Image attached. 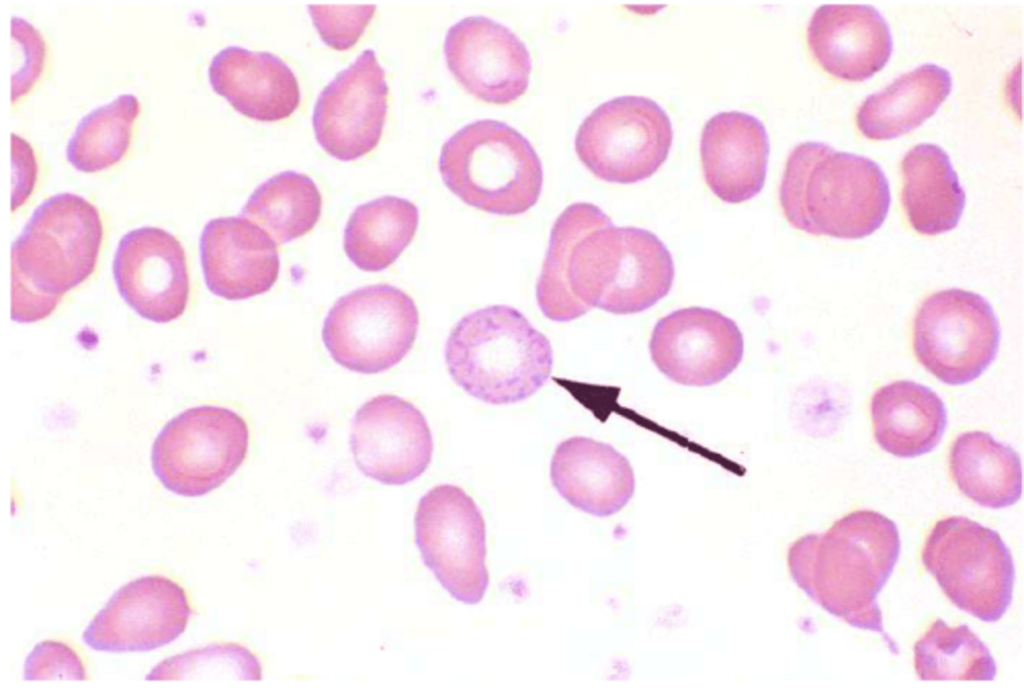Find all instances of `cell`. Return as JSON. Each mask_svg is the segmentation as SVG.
Returning <instances> with one entry per match:
<instances>
[{
    "instance_id": "obj_7",
    "label": "cell",
    "mask_w": 1024,
    "mask_h": 699,
    "mask_svg": "<svg viewBox=\"0 0 1024 699\" xmlns=\"http://www.w3.org/2000/svg\"><path fill=\"white\" fill-rule=\"evenodd\" d=\"M925 569L959 609L999 621L1013 597L1015 565L1000 534L964 516L935 523L921 552Z\"/></svg>"
},
{
    "instance_id": "obj_1",
    "label": "cell",
    "mask_w": 1024,
    "mask_h": 699,
    "mask_svg": "<svg viewBox=\"0 0 1024 699\" xmlns=\"http://www.w3.org/2000/svg\"><path fill=\"white\" fill-rule=\"evenodd\" d=\"M674 262L652 232L617 227L598 206L577 202L557 217L536 285L541 312L569 322L592 308L627 315L671 290Z\"/></svg>"
},
{
    "instance_id": "obj_2",
    "label": "cell",
    "mask_w": 1024,
    "mask_h": 699,
    "mask_svg": "<svg viewBox=\"0 0 1024 699\" xmlns=\"http://www.w3.org/2000/svg\"><path fill=\"white\" fill-rule=\"evenodd\" d=\"M900 549L894 521L874 510H855L823 533L798 538L788 550L787 564L795 584L812 601L854 628L883 635L894 652L877 598Z\"/></svg>"
},
{
    "instance_id": "obj_20",
    "label": "cell",
    "mask_w": 1024,
    "mask_h": 699,
    "mask_svg": "<svg viewBox=\"0 0 1024 699\" xmlns=\"http://www.w3.org/2000/svg\"><path fill=\"white\" fill-rule=\"evenodd\" d=\"M806 40L817 63L830 75L864 81L888 62L890 28L880 12L863 4H824L810 18Z\"/></svg>"
},
{
    "instance_id": "obj_25",
    "label": "cell",
    "mask_w": 1024,
    "mask_h": 699,
    "mask_svg": "<svg viewBox=\"0 0 1024 699\" xmlns=\"http://www.w3.org/2000/svg\"><path fill=\"white\" fill-rule=\"evenodd\" d=\"M901 202L912 228L935 236L953 230L966 202L949 155L938 145H915L901 161Z\"/></svg>"
},
{
    "instance_id": "obj_17",
    "label": "cell",
    "mask_w": 1024,
    "mask_h": 699,
    "mask_svg": "<svg viewBox=\"0 0 1024 699\" xmlns=\"http://www.w3.org/2000/svg\"><path fill=\"white\" fill-rule=\"evenodd\" d=\"M112 273L120 296L140 317L164 324L186 310V254L172 233L154 226L128 231L118 243Z\"/></svg>"
},
{
    "instance_id": "obj_31",
    "label": "cell",
    "mask_w": 1024,
    "mask_h": 699,
    "mask_svg": "<svg viewBox=\"0 0 1024 699\" xmlns=\"http://www.w3.org/2000/svg\"><path fill=\"white\" fill-rule=\"evenodd\" d=\"M140 112L139 99L127 93L93 109L70 137L67 161L84 173L99 172L118 163L130 146L133 124Z\"/></svg>"
},
{
    "instance_id": "obj_26",
    "label": "cell",
    "mask_w": 1024,
    "mask_h": 699,
    "mask_svg": "<svg viewBox=\"0 0 1024 699\" xmlns=\"http://www.w3.org/2000/svg\"><path fill=\"white\" fill-rule=\"evenodd\" d=\"M951 89L952 76L947 69L923 64L868 96L856 115L858 129L872 140L904 135L931 117Z\"/></svg>"
},
{
    "instance_id": "obj_3",
    "label": "cell",
    "mask_w": 1024,
    "mask_h": 699,
    "mask_svg": "<svg viewBox=\"0 0 1024 699\" xmlns=\"http://www.w3.org/2000/svg\"><path fill=\"white\" fill-rule=\"evenodd\" d=\"M779 201L786 220L800 231L861 239L884 223L891 193L875 161L807 141L787 158Z\"/></svg>"
},
{
    "instance_id": "obj_35",
    "label": "cell",
    "mask_w": 1024,
    "mask_h": 699,
    "mask_svg": "<svg viewBox=\"0 0 1024 699\" xmlns=\"http://www.w3.org/2000/svg\"><path fill=\"white\" fill-rule=\"evenodd\" d=\"M23 679L85 680L86 673L80 657L71 647L60 641L46 640L36 644L27 656Z\"/></svg>"
},
{
    "instance_id": "obj_12",
    "label": "cell",
    "mask_w": 1024,
    "mask_h": 699,
    "mask_svg": "<svg viewBox=\"0 0 1024 699\" xmlns=\"http://www.w3.org/2000/svg\"><path fill=\"white\" fill-rule=\"evenodd\" d=\"M414 525L422 560L443 588L462 603L478 604L489 576L485 521L472 497L456 485L435 486L421 497Z\"/></svg>"
},
{
    "instance_id": "obj_19",
    "label": "cell",
    "mask_w": 1024,
    "mask_h": 699,
    "mask_svg": "<svg viewBox=\"0 0 1024 699\" xmlns=\"http://www.w3.org/2000/svg\"><path fill=\"white\" fill-rule=\"evenodd\" d=\"M199 252L208 290L226 300L264 294L279 276L277 244L240 215L209 220L200 236Z\"/></svg>"
},
{
    "instance_id": "obj_11",
    "label": "cell",
    "mask_w": 1024,
    "mask_h": 699,
    "mask_svg": "<svg viewBox=\"0 0 1024 699\" xmlns=\"http://www.w3.org/2000/svg\"><path fill=\"white\" fill-rule=\"evenodd\" d=\"M1000 337L999 321L990 303L964 289L932 293L914 318L913 349L918 362L951 386L980 377L995 360Z\"/></svg>"
},
{
    "instance_id": "obj_14",
    "label": "cell",
    "mask_w": 1024,
    "mask_h": 699,
    "mask_svg": "<svg viewBox=\"0 0 1024 699\" xmlns=\"http://www.w3.org/2000/svg\"><path fill=\"white\" fill-rule=\"evenodd\" d=\"M387 97L385 71L375 51L366 49L316 100L312 124L322 149L344 162L372 151L383 132Z\"/></svg>"
},
{
    "instance_id": "obj_32",
    "label": "cell",
    "mask_w": 1024,
    "mask_h": 699,
    "mask_svg": "<svg viewBox=\"0 0 1024 699\" xmlns=\"http://www.w3.org/2000/svg\"><path fill=\"white\" fill-rule=\"evenodd\" d=\"M207 677L261 680V665L258 659L242 646L233 643L217 644L188 650L164 659L146 675V680Z\"/></svg>"
},
{
    "instance_id": "obj_28",
    "label": "cell",
    "mask_w": 1024,
    "mask_h": 699,
    "mask_svg": "<svg viewBox=\"0 0 1024 699\" xmlns=\"http://www.w3.org/2000/svg\"><path fill=\"white\" fill-rule=\"evenodd\" d=\"M418 223L417 206L405 198L387 195L371 200L350 215L344 229V251L360 270L383 271L411 243Z\"/></svg>"
},
{
    "instance_id": "obj_15",
    "label": "cell",
    "mask_w": 1024,
    "mask_h": 699,
    "mask_svg": "<svg viewBox=\"0 0 1024 699\" xmlns=\"http://www.w3.org/2000/svg\"><path fill=\"white\" fill-rule=\"evenodd\" d=\"M350 448L362 474L385 485H404L430 465L433 439L417 407L396 395L382 394L356 411Z\"/></svg>"
},
{
    "instance_id": "obj_18",
    "label": "cell",
    "mask_w": 1024,
    "mask_h": 699,
    "mask_svg": "<svg viewBox=\"0 0 1024 699\" xmlns=\"http://www.w3.org/2000/svg\"><path fill=\"white\" fill-rule=\"evenodd\" d=\"M444 56L456 80L484 102L509 104L528 88L532 60L527 47L491 18L468 16L452 25Z\"/></svg>"
},
{
    "instance_id": "obj_8",
    "label": "cell",
    "mask_w": 1024,
    "mask_h": 699,
    "mask_svg": "<svg viewBox=\"0 0 1024 699\" xmlns=\"http://www.w3.org/2000/svg\"><path fill=\"white\" fill-rule=\"evenodd\" d=\"M248 447V425L235 411L213 405L193 407L171 419L156 437L152 469L170 492L199 497L237 471Z\"/></svg>"
},
{
    "instance_id": "obj_5",
    "label": "cell",
    "mask_w": 1024,
    "mask_h": 699,
    "mask_svg": "<svg viewBox=\"0 0 1024 699\" xmlns=\"http://www.w3.org/2000/svg\"><path fill=\"white\" fill-rule=\"evenodd\" d=\"M454 382L492 405L526 400L548 381L553 350L525 315L508 305H491L463 316L445 345Z\"/></svg>"
},
{
    "instance_id": "obj_23",
    "label": "cell",
    "mask_w": 1024,
    "mask_h": 699,
    "mask_svg": "<svg viewBox=\"0 0 1024 699\" xmlns=\"http://www.w3.org/2000/svg\"><path fill=\"white\" fill-rule=\"evenodd\" d=\"M214 92L240 114L261 122L288 118L300 103V89L291 68L270 52L227 46L208 67Z\"/></svg>"
},
{
    "instance_id": "obj_30",
    "label": "cell",
    "mask_w": 1024,
    "mask_h": 699,
    "mask_svg": "<svg viewBox=\"0 0 1024 699\" xmlns=\"http://www.w3.org/2000/svg\"><path fill=\"white\" fill-rule=\"evenodd\" d=\"M914 667L923 681H992L996 662L969 626L935 620L914 645Z\"/></svg>"
},
{
    "instance_id": "obj_22",
    "label": "cell",
    "mask_w": 1024,
    "mask_h": 699,
    "mask_svg": "<svg viewBox=\"0 0 1024 699\" xmlns=\"http://www.w3.org/2000/svg\"><path fill=\"white\" fill-rule=\"evenodd\" d=\"M550 477L569 504L597 517L619 512L635 490L628 459L611 445L583 436L568 438L556 447Z\"/></svg>"
},
{
    "instance_id": "obj_24",
    "label": "cell",
    "mask_w": 1024,
    "mask_h": 699,
    "mask_svg": "<svg viewBox=\"0 0 1024 699\" xmlns=\"http://www.w3.org/2000/svg\"><path fill=\"white\" fill-rule=\"evenodd\" d=\"M870 414L877 444L899 458L931 452L947 426L942 399L929 387L911 380L878 388L871 398Z\"/></svg>"
},
{
    "instance_id": "obj_36",
    "label": "cell",
    "mask_w": 1024,
    "mask_h": 699,
    "mask_svg": "<svg viewBox=\"0 0 1024 699\" xmlns=\"http://www.w3.org/2000/svg\"><path fill=\"white\" fill-rule=\"evenodd\" d=\"M12 193L11 211L20 208L32 194L37 180V161L33 148L24 138L11 133Z\"/></svg>"
},
{
    "instance_id": "obj_29",
    "label": "cell",
    "mask_w": 1024,
    "mask_h": 699,
    "mask_svg": "<svg viewBox=\"0 0 1024 699\" xmlns=\"http://www.w3.org/2000/svg\"><path fill=\"white\" fill-rule=\"evenodd\" d=\"M321 208L322 197L315 182L303 173L288 170L259 185L240 216L262 228L278 245L311 231Z\"/></svg>"
},
{
    "instance_id": "obj_16",
    "label": "cell",
    "mask_w": 1024,
    "mask_h": 699,
    "mask_svg": "<svg viewBox=\"0 0 1024 699\" xmlns=\"http://www.w3.org/2000/svg\"><path fill=\"white\" fill-rule=\"evenodd\" d=\"M649 351L667 378L686 386H710L729 376L744 354L743 335L729 317L710 308H681L655 325Z\"/></svg>"
},
{
    "instance_id": "obj_9",
    "label": "cell",
    "mask_w": 1024,
    "mask_h": 699,
    "mask_svg": "<svg viewBox=\"0 0 1024 699\" xmlns=\"http://www.w3.org/2000/svg\"><path fill=\"white\" fill-rule=\"evenodd\" d=\"M419 327L414 300L389 284H374L340 297L322 327L332 359L357 373L377 374L397 365L411 350Z\"/></svg>"
},
{
    "instance_id": "obj_10",
    "label": "cell",
    "mask_w": 1024,
    "mask_h": 699,
    "mask_svg": "<svg viewBox=\"0 0 1024 699\" xmlns=\"http://www.w3.org/2000/svg\"><path fill=\"white\" fill-rule=\"evenodd\" d=\"M673 141L671 120L654 100L619 96L596 107L580 124L575 150L596 177L632 184L651 177L666 161Z\"/></svg>"
},
{
    "instance_id": "obj_34",
    "label": "cell",
    "mask_w": 1024,
    "mask_h": 699,
    "mask_svg": "<svg viewBox=\"0 0 1024 699\" xmlns=\"http://www.w3.org/2000/svg\"><path fill=\"white\" fill-rule=\"evenodd\" d=\"M11 37L21 58L11 77V102L26 95L41 76L46 58V44L41 33L27 20L11 18Z\"/></svg>"
},
{
    "instance_id": "obj_21",
    "label": "cell",
    "mask_w": 1024,
    "mask_h": 699,
    "mask_svg": "<svg viewBox=\"0 0 1024 699\" xmlns=\"http://www.w3.org/2000/svg\"><path fill=\"white\" fill-rule=\"evenodd\" d=\"M770 142L755 116L726 111L704 125L700 155L704 179L720 200L737 204L758 195L766 180Z\"/></svg>"
},
{
    "instance_id": "obj_33",
    "label": "cell",
    "mask_w": 1024,
    "mask_h": 699,
    "mask_svg": "<svg viewBox=\"0 0 1024 699\" xmlns=\"http://www.w3.org/2000/svg\"><path fill=\"white\" fill-rule=\"evenodd\" d=\"M308 10L322 41L337 51H345L358 42L376 6L310 4Z\"/></svg>"
},
{
    "instance_id": "obj_4",
    "label": "cell",
    "mask_w": 1024,
    "mask_h": 699,
    "mask_svg": "<svg viewBox=\"0 0 1024 699\" xmlns=\"http://www.w3.org/2000/svg\"><path fill=\"white\" fill-rule=\"evenodd\" d=\"M103 240L95 205L65 192L33 211L11 248V319L35 323L94 272Z\"/></svg>"
},
{
    "instance_id": "obj_6",
    "label": "cell",
    "mask_w": 1024,
    "mask_h": 699,
    "mask_svg": "<svg viewBox=\"0 0 1024 699\" xmlns=\"http://www.w3.org/2000/svg\"><path fill=\"white\" fill-rule=\"evenodd\" d=\"M438 165L454 195L488 213L523 214L541 194L543 170L536 151L501 121L478 120L459 129L443 144Z\"/></svg>"
},
{
    "instance_id": "obj_27",
    "label": "cell",
    "mask_w": 1024,
    "mask_h": 699,
    "mask_svg": "<svg viewBox=\"0 0 1024 699\" xmlns=\"http://www.w3.org/2000/svg\"><path fill=\"white\" fill-rule=\"evenodd\" d=\"M949 469L958 489L980 506L1001 509L1021 498L1018 453L987 432L958 435L950 447Z\"/></svg>"
},
{
    "instance_id": "obj_13",
    "label": "cell",
    "mask_w": 1024,
    "mask_h": 699,
    "mask_svg": "<svg viewBox=\"0 0 1024 699\" xmlns=\"http://www.w3.org/2000/svg\"><path fill=\"white\" fill-rule=\"evenodd\" d=\"M192 609L172 579L148 575L119 588L82 634L91 649L110 653L148 652L176 640Z\"/></svg>"
}]
</instances>
